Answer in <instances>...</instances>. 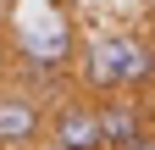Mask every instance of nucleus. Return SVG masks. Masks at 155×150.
<instances>
[{
  "label": "nucleus",
  "instance_id": "8",
  "mask_svg": "<svg viewBox=\"0 0 155 150\" xmlns=\"http://www.w3.org/2000/svg\"><path fill=\"white\" fill-rule=\"evenodd\" d=\"M39 150H61V145H39Z\"/></svg>",
  "mask_w": 155,
  "mask_h": 150
},
{
  "label": "nucleus",
  "instance_id": "4",
  "mask_svg": "<svg viewBox=\"0 0 155 150\" xmlns=\"http://www.w3.org/2000/svg\"><path fill=\"white\" fill-rule=\"evenodd\" d=\"M50 128V106L17 84H0V150H39Z\"/></svg>",
  "mask_w": 155,
  "mask_h": 150
},
{
  "label": "nucleus",
  "instance_id": "2",
  "mask_svg": "<svg viewBox=\"0 0 155 150\" xmlns=\"http://www.w3.org/2000/svg\"><path fill=\"white\" fill-rule=\"evenodd\" d=\"M72 84L83 95H144L155 89V45L127 22H94L89 33H78V67Z\"/></svg>",
  "mask_w": 155,
  "mask_h": 150
},
{
  "label": "nucleus",
  "instance_id": "1",
  "mask_svg": "<svg viewBox=\"0 0 155 150\" xmlns=\"http://www.w3.org/2000/svg\"><path fill=\"white\" fill-rule=\"evenodd\" d=\"M6 45H11V84L39 100L72 95L78 67V17L67 0H11L6 6Z\"/></svg>",
  "mask_w": 155,
  "mask_h": 150
},
{
  "label": "nucleus",
  "instance_id": "3",
  "mask_svg": "<svg viewBox=\"0 0 155 150\" xmlns=\"http://www.w3.org/2000/svg\"><path fill=\"white\" fill-rule=\"evenodd\" d=\"M45 145H61V150H105V134H100V100L83 95V89L50 100Z\"/></svg>",
  "mask_w": 155,
  "mask_h": 150
},
{
  "label": "nucleus",
  "instance_id": "7",
  "mask_svg": "<svg viewBox=\"0 0 155 150\" xmlns=\"http://www.w3.org/2000/svg\"><path fill=\"white\" fill-rule=\"evenodd\" d=\"M127 150H155V134H144V139H133Z\"/></svg>",
  "mask_w": 155,
  "mask_h": 150
},
{
  "label": "nucleus",
  "instance_id": "6",
  "mask_svg": "<svg viewBox=\"0 0 155 150\" xmlns=\"http://www.w3.org/2000/svg\"><path fill=\"white\" fill-rule=\"evenodd\" d=\"M0 84H11V45H6V17H0Z\"/></svg>",
  "mask_w": 155,
  "mask_h": 150
},
{
  "label": "nucleus",
  "instance_id": "5",
  "mask_svg": "<svg viewBox=\"0 0 155 150\" xmlns=\"http://www.w3.org/2000/svg\"><path fill=\"white\" fill-rule=\"evenodd\" d=\"M155 106L144 95H105L100 100V134H105V150H127L133 139L155 134Z\"/></svg>",
  "mask_w": 155,
  "mask_h": 150
}]
</instances>
